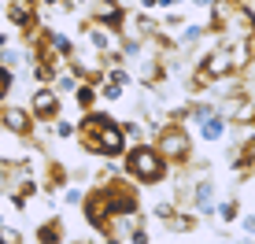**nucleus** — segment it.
I'll use <instances>...</instances> for the list:
<instances>
[{
    "label": "nucleus",
    "instance_id": "obj_1",
    "mask_svg": "<svg viewBox=\"0 0 255 244\" xmlns=\"http://www.w3.org/2000/svg\"><path fill=\"white\" fill-rule=\"evenodd\" d=\"M126 174L137 178V181H144V185H155V181L163 178V155L155 152V148L140 144L126 155Z\"/></svg>",
    "mask_w": 255,
    "mask_h": 244
},
{
    "label": "nucleus",
    "instance_id": "obj_2",
    "mask_svg": "<svg viewBox=\"0 0 255 244\" xmlns=\"http://www.w3.org/2000/svg\"><path fill=\"white\" fill-rule=\"evenodd\" d=\"M189 148H192V141H189L185 129H181V126H166L159 133V148H155V152H159L163 159H185Z\"/></svg>",
    "mask_w": 255,
    "mask_h": 244
},
{
    "label": "nucleus",
    "instance_id": "obj_3",
    "mask_svg": "<svg viewBox=\"0 0 255 244\" xmlns=\"http://www.w3.org/2000/svg\"><path fill=\"white\" fill-rule=\"evenodd\" d=\"M33 115L37 119H56L59 115V93L48 89V85H41V89L33 93Z\"/></svg>",
    "mask_w": 255,
    "mask_h": 244
},
{
    "label": "nucleus",
    "instance_id": "obj_4",
    "mask_svg": "<svg viewBox=\"0 0 255 244\" xmlns=\"http://www.w3.org/2000/svg\"><path fill=\"white\" fill-rule=\"evenodd\" d=\"M192 207H196L200 215H215V181L204 178L196 185V193H192Z\"/></svg>",
    "mask_w": 255,
    "mask_h": 244
},
{
    "label": "nucleus",
    "instance_id": "obj_5",
    "mask_svg": "<svg viewBox=\"0 0 255 244\" xmlns=\"http://www.w3.org/2000/svg\"><path fill=\"white\" fill-rule=\"evenodd\" d=\"M233 71V59H230V48L226 52H215V56H207V63H204V78H222V74H230Z\"/></svg>",
    "mask_w": 255,
    "mask_h": 244
},
{
    "label": "nucleus",
    "instance_id": "obj_6",
    "mask_svg": "<svg viewBox=\"0 0 255 244\" xmlns=\"http://www.w3.org/2000/svg\"><path fill=\"white\" fill-rule=\"evenodd\" d=\"M226 129H230V122L218 115V111L200 122V137H204V141H218V137H226Z\"/></svg>",
    "mask_w": 255,
    "mask_h": 244
},
{
    "label": "nucleus",
    "instance_id": "obj_7",
    "mask_svg": "<svg viewBox=\"0 0 255 244\" xmlns=\"http://www.w3.org/2000/svg\"><path fill=\"white\" fill-rule=\"evenodd\" d=\"M4 129H11V133H26V129H30V111L7 108L4 111Z\"/></svg>",
    "mask_w": 255,
    "mask_h": 244
},
{
    "label": "nucleus",
    "instance_id": "obj_8",
    "mask_svg": "<svg viewBox=\"0 0 255 244\" xmlns=\"http://www.w3.org/2000/svg\"><path fill=\"white\" fill-rule=\"evenodd\" d=\"M37 241L41 244H59V222H45V226H41V230H37Z\"/></svg>",
    "mask_w": 255,
    "mask_h": 244
},
{
    "label": "nucleus",
    "instance_id": "obj_9",
    "mask_svg": "<svg viewBox=\"0 0 255 244\" xmlns=\"http://www.w3.org/2000/svg\"><path fill=\"white\" fill-rule=\"evenodd\" d=\"M7 15H11V22H30V4H11L7 7Z\"/></svg>",
    "mask_w": 255,
    "mask_h": 244
},
{
    "label": "nucleus",
    "instance_id": "obj_10",
    "mask_svg": "<svg viewBox=\"0 0 255 244\" xmlns=\"http://www.w3.org/2000/svg\"><path fill=\"white\" fill-rule=\"evenodd\" d=\"M237 207H241V204H237V200H226V204H215V211L222 215L226 222H233V219H237Z\"/></svg>",
    "mask_w": 255,
    "mask_h": 244
},
{
    "label": "nucleus",
    "instance_id": "obj_11",
    "mask_svg": "<svg viewBox=\"0 0 255 244\" xmlns=\"http://www.w3.org/2000/svg\"><path fill=\"white\" fill-rule=\"evenodd\" d=\"M189 115L196 119V122H204L207 115H215V108H211V104H192V108H189Z\"/></svg>",
    "mask_w": 255,
    "mask_h": 244
},
{
    "label": "nucleus",
    "instance_id": "obj_12",
    "mask_svg": "<svg viewBox=\"0 0 255 244\" xmlns=\"http://www.w3.org/2000/svg\"><path fill=\"white\" fill-rule=\"evenodd\" d=\"M56 89H59V93H74V89H78V78H74V74H63V78L56 82Z\"/></svg>",
    "mask_w": 255,
    "mask_h": 244
},
{
    "label": "nucleus",
    "instance_id": "obj_13",
    "mask_svg": "<svg viewBox=\"0 0 255 244\" xmlns=\"http://www.w3.org/2000/svg\"><path fill=\"white\" fill-rule=\"evenodd\" d=\"M100 97H104V100H119V97H122V85H111V82H104Z\"/></svg>",
    "mask_w": 255,
    "mask_h": 244
},
{
    "label": "nucleus",
    "instance_id": "obj_14",
    "mask_svg": "<svg viewBox=\"0 0 255 244\" xmlns=\"http://www.w3.org/2000/svg\"><path fill=\"white\" fill-rule=\"evenodd\" d=\"M7 89H11V71H4V67H0V100L7 97Z\"/></svg>",
    "mask_w": 255,
    "mask_h": 244
},
{
    "label": "nucleus",
    "instance_id": "obj_15",
    "mask_svg": "<svg viewBox=\"0 0 255 244\" xmlns=\"http://www.w3.org/2000/svg\"><path fill=\"white\" fill-rule=\"evenodd\" d=\"M93 45H96V48H111V37H108L104 30H93Z\"/></svg>",
    "mask_w": 255,
    "mask_h": 244
},
{
    "label": "nucleus",
    "instance_id": "obj_16",
    "mask_svg": "<svg viewBox=\"0 0 255 244\" xmlns=\"http://www.w3.org/2000/svg\"><path fill=\"white\" fill-rule=\"evenodd\" d=\"M52 45H56V52H70V41L63 33H52Z\"/></svg>",
    "mask_w": 255,
    "mask_h": 244
},
{
    "label": "nucleus",
    "instance_id": "obj_17",
    "mask_svg": "<svg viewBox=\"0 0 255 244\" xmlns=\"http://www.w3.org/2000/svg\"><path fill=\"white\" fill-rule=\"evenodd\" d=\"M129 244H148V233L133 226V230H129Z\"/></svg>",
    "mask_w": 255,
    "mask_h": 244
},
{
    "label": "nucleus",
    "instance_id": "obj_18",
    "mask_svg": "<svg viewBox=\"0 0 255 244\" xmlns=\"http://www.w3.org/2000/svg\"><path fill=\"white\" fill-rule=\"evenodd\" d=\"M241 230H244V233H255V215H244V219H241Z\"/></svg>",
    "mask_w": 255,
    "mask_h": 244
},
{
    "label": "nucleus",
    "instance_id": "obj_19",
    "mask_svg": "<svg viewBox=\"0 0 255 244\" xmlns=\"http://www.w3.org/2000/svg\"><path fill=\"white\" fill-rule=\"evenodd\" d=\"M56 133L59 137H70V133H74V126H70V122H56Z\"/></svg>",
    "mask_w": 255,
    "mask_h": 244
},
{
    "label": "nucleus",
    "instance_id": "obj_20",
    "mask_svg": "<svg viewBox=\"0 0 255 244\" xmlns=\"http://www.w3.org/2000/svg\"><path fill=\"white\" fill-rule=\"evenodd\" d=\"M63 200H67V204H82V193H78V189H67Z\"/></svg>",
    "mask_w": 255,
    "mask_h": 244
},
{
    "label": "nucleus",
    "instance_id": "obj_21",
    "mask_svg": "<svg viewBox=\"0 0 255 244\" xmlns=\"http://www.w3.org/2000/svg\"><path fill=\"white\" fill-rule=\"evenodd\" d=\"M155 4H159V7H178L181 0H155Z\"/></svg>",
    "mask_w": 255,
    "mask_h": 244
},
{
    "label": "nucleus",
    "instance_id": "obj_22",
    "mask_svg": "<svg viewBox=\"0 0 255 244\" xmlns=\"http://www.w3.org/2000/svg\"><path fill=\"white\" fill-rule=\"evenodd\" d=\"M192 4H200V7H211V4H215V0H192Z\"/></svg>",
    "mask_w": 255,
    "mask_h": 244
},
{
    "label": "nucleus",
    "instance_id": "obj_23",
    "mask_svg": "<svg viewBox=\"0 0 255 244\" xmlns=\"http://www.w3.org/2000/svg\"><path fill=\"white\" fill-rule=\"evenodd\" d=\"M41 4H48V7H52V4H59V0H41Z\"/></svg>",
    "mask_w": 255,
    "mask_h": 244
},
{
    "label": "nucleus",
    "instance_id": "obj_24",
    "mask_svg": "<svg viewBox=\"0 0 255 244\" xmlns=\"http://www.w3.org/2000/svg\"><path fill=\"white\" fill-rule=\"evenodd\" d=\"M108 244H122V241H108Z\"/></svg>",
    "mask_w": 255,
    "mask_h": 244
},
{
    "label": "nucleus",
    "instance_id": "obj_25",
    "mask_svg": "<svg viewBox=\"0 0 255 244\" xmlns=\"http://www.w3.org/2000/svg\"><path fill=\"white\" fill-rule=\"evenodd\" d=\"M0 226H4V222H0Z\"/></svg>",
    "mask_w": 255,
    "mask_h": 244
}]
</instances>
